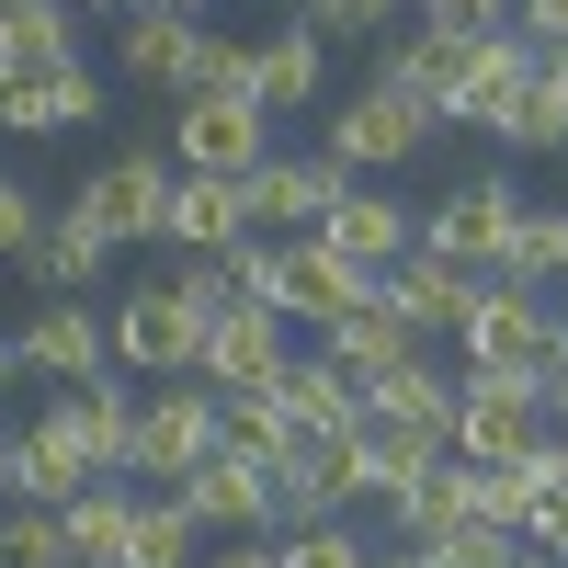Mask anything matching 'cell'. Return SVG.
Instances as JSON below:
<instances>
[{
    "label": "cell",
    "instance_id": "6da1fadb",
    "mask_svg": "<svg viewBox=\"0 0 568 568\" xmlns=\"http://www.w3.org/2000/svg\"><path fill=\"white\" fill-rule=\"evenodd\" d=\"M205 455H216V387H205V375L136 387V420H125V478L136 489H182Z\"/></svg>",
    "mask_w": 568,
    "mask_h": 568
},
{
    "label": "cell",
    "instance_id": "7a4b0ae2",
    "mask_svg": "<svg viewBox=\"0 0 568 568\" xmlns=\"http://www.w3.org/2000/svg\"><path fill=\"white\" fill-rule=\"evenodd\" d=\"M125 420H136V387L125 375H91V387H45L23 444L58 455L69 478H125Z\"/></svg>",
    "mask_w": 568,
    "mask_h": 568
},
{
    "label": "cell",
    "instance_id": "3957f363",
    "mask_svg": "<svg viewBox=\"0 0 568 568\" xmlns=\"http://www.w3.org/2000/svg\"><path fill=\"white\" fill-rule=\"evenodd\" d=\"M103 318H114V375L125 387H171V375L205 364V307H182L171 284H136V296H114Z\"/></svg>",
    "mask_w": 568,
    "mask_h": 568
},
{
    "label": "cell",
    "instance_id": "277c9868",
    "mask_svg": "<svg viewBox=\"0 0 568 568\" xmlns=\"http://www.w3.org/2000/svg\"><path fill=\"white\" fill-rule=\"evenodd\" d=\"M455 353L478 364V375H524V387H546L557 375V353H568V318H557V296H478V318L455 329Z\"/></svg>",
    "mask_w": 568,
    "mask_h": 568
},
{
    "label": "cell",
    "instance_id": "5b68a950",
    "mask_svg": "<svg viewBox=\"0 0 568 568\" xmlns=\"http://www.w3.org/2000/svg\"><path fill=\"white\" fill-rule=\"evenodd\" d=\"M535 444H546V387L455 364V455L466 466H524Z\"/></svg>",
    "mask_w": 568,
    "mask_h": 568
},
{
    "label": "cell",
    "instance_id": "8992f818",
    "mask_svg": "<svg viewBox=\"0 0 568 568\" xmlns=\"http://www.w3.org/2000/svg\"><path fill=\"white\" fill-rule=\"evenodd\" d=\"M273 160V125L251 91H182L171 103V171H216V182H240Z\"/></svg>",
    "mask_w": 568,
    "mask_h": 568
},
{
    "label": "cell",
    "instance_id": "52a82bcc",
    "mask_svg": "<svg viewBox=\"0 0 568 568\" xmlns=\"http://www.w3.org/2000/svg\"><path fill=\"white\" fill-rule=\"evenodd\" d=\"M12 353L34 387H91V375H114V318L91 296H34V318L12 329Z\"/></svg>",
    "mask_w": 568,
    "mask_h": 568
},
{
    "label": "cell",
    "instance_id": "ba28073f",
    "mask_svg": "<svg viewBox=\"0 0 568 568\" xmlns=\"http://www.w3.org/2000/svg\"><path fill=\"white\" fill-rule=\"evenodd\" d=\"M433 125H444V114H420L409 91L364 80V91H342V103H329V160H342V171H398V160L433 149Z\"/></svg>",
    "mask_w": 568,
    "mask_h": 568
},
{
    "label": "cell",
    "instance_id": "9c48e42d",
    "mask_svg": "<svg viewBox=\"0 0 568 568\" xmlns=\"http://www.w3.org/2000/svg\"><path fill=\"white\" fill-rule=\"evenodd\" d=\"M171 500L194 511V535H227V546H240V535H284V489H273V466L227 455V444H216V455H205Z\"/></svg>",
    "mask_w": 568,
    "mask_h": 568
},
{
    "label": "cell",
    "instance_id": "30bf717a",
    "mask_svg": "<svg viewBox=\"0 0 568 568\" xmlns=\"http://www.w3.org/2000/svg\"><path fill=\"white\" fill-rule=\"evenodd\" d=\"M375 296H387V318L409 329V342H455V329L478 318L489 273H466V262H433V251H409V262H387V273H375Z\"/></svg>",
    "mask_w": 568,
    "mask_h": 568
},
{
    "label": "cell",
    "instance_id": "8fae6325",
    "mask_svg": "<svg viewBox=\"0 0 568 568\" xmlns=\"http://www.w3.org/2000/svg\"><path fill=\"white\" fill-rule=\"evenodd\" d=\"M511 216H524V194H511L500 171H466V182H444V205H420V251L478 273V262L500 251V227H511Z\"/></svg>",
    "mask_w": 568,
    "mask_h": 568
},
{
    "label": "cell",
    "instance_id": "7c38bea8",
    "mask_svg": "<svg viewBox=\"0 0 568 568\" xmlns=\"http://www.w3.org/2000/svg\"><path fill=\"white\" fill-rule=\"evenodd\" d=\"M307 240H318L329 262H353V273H387V262L420 251V205H398V194H375V182H353V194L329 205Z\"/></svg>",
    "mask_w": 568,
    "mask_h": 568
},
{
    "label": "cell",
    "instance_id": "4fadbf2b",
    "mask_svg": "<svg viewBox=\"0 0 568 568\" xmlns=\"http://www.w3.org/2000/svg\"><path fill=\"white\" fill-rule=\"evenodd\" d=\"M342 194H353V171L329 160V149H318V160H262V171H240V205H251L262 240H273V227H296V240H307Z\"/></svg>",
    "mask_w": 568,
    "mask_h": 568
},
{
    "label": "cell",
    "instance_id": "5bb4252c",
    "mask_svg": "<svg viewBox=\"0 0 568 568\" xmlns=\"http://www.w3.org/2000/svg\"><path fill=\"white\" fill-rule=\"evenodd\" d=\"M364 296H375V273L329 262L318 240H273V318H284V329H329V318L364 307Z\"/></svg>",
    "mask_w": 568,
    "mask_h": 568
},
{
    "label": "cell",
    "instance_id": "9a60e30c",
    "mask_svg": "<svg viewBox=\"0 0 568 568\" xmlns=\"http://www.w3.org/2000/svg\"><path fill=\"white\" fill-rule=\"evenodd\" d=\"M69 205H80L91 227H103L114 251H125V240H160V205H171V160L125 149V160H103V171H91V182H80Z\"/></svg>",
    "mask_w": 568,
    "mask_h": 568
},
{
    "label": "cell",
    "instance_id": "2e32d148",
    "mask_svg": "<svg viewBox=\"0 0 568 568\" xmlns=\"http://www.w3.org/2000/svg\"><path fill=\"white\" fill-rule=\"evenodd\" d=\"M273 409H284V433H296V444H342V433H364V387H353L329 353H284Z\"/></svg>",
    "mask_w": 568,
    "mask_h": 568
},
{
    "label": "cell",
    "instance_id": "e0dca14e",
    "mask_svg": "<svg viewBox=\"0 0 568 568\" xmlns=\"http://www.w3.org/2000/svg\"><path fill=\"white\" fill-rule=\"evenodd\" d=\"M478 45H489V34H433V23H420V34H387L375 80L409 91L420 114H444V125H455V91H466V69H478Z\"/></svg>",
    "mask_w": 568,
    "mask_h": 568
},
{
    "label": "cell",
    "instance_id": "ac0fdd59",
    "mask_svg": "<svg viewBox=\"0 0 568 568\" xmlns=\"http://www.w3.org/2000/svg\"><path fill=\"white\" fill-rule=\"evenodd\" d=\"M240 91L262 114H307L318 91H329V58H318V34L307 23H273L262 45H240Z\"/></svg>",
    "mask_w": 568,
    "mask_h": 568
},
{
    "label": "cell",
    "instance_id": "d6986e66",
    "mask_svg": "<svg viewBox=\"0 0 568 568\" xmlns=\"http://www.w3.org/2000/svg\"><path fill=\"white\" fill-rule=\"evenodd\" d=\"M364 420L420 433V444H455V364H444V353H409L398 375H375V387H364Z\"/></svg>",
    "mask_w": 568,
    "mask_h": 568
},
{
    "label": "cell",
    "instance_id": "ffe728a7",
    "mask_svg": "<svg viewBox=\"0 0 568 568\" xmlns=\"http://www.w3.org/2000/svg\"><path fill=\"white\" fill-rule=\"evenodd\" d=\"M103 262H114V240H103L80 205H58V216L23 240V284H34V296H91V284H103Z\"/></svg>",
    "mask_w": 568,
    "mask_h": 568
},
{
    "label": "cell",
    "instance_id": "44dd1931",
    "mask_svg": "<svg viewBox=\"0 0 568 568\" xmlns=\"http://www.w3.org/2000/svg\"><path fill=\"white\" fill-rule=\"evenodd\" d=\"M284 353H296V342H284V318L273 307H227V318H205V387H273V375H284Z\"/></svg>",
    "mask_w": 568,
    "mask_h": 568
},
{
    "label": "cell",
    "instance_id": "7402d4cb",
    "mask_svg": "<svg viewBox=\"0 0 568 568\" xmlns=\"http://www.w3.org/2000/svg\"><path fill=\"white\" fill-rule=\"evenodd\" d=\"M125 524H136V478H80V489L58 500L69 568H125Z\"/></svg>",
    "mask_w": 568,
    "mask_h": 568
},
{
    "label": "cell",
    "instance_id": "603a6c76",
    "mask_svg": "<svg viewBox=\"0 0 568 568\" xmlns=\"http://www.w3.org/2000/svg\"><path fill=\"white\" fill-rule=\"evenodd\" d=\"M160 240H171V251H227V240H251V205H240V182H216V171H171Z\"/></svg>",
    "mask_w": 568,
    "mask_h": 568
},
{
    "label": "cell",
    "instance_id": "cb8c5ba5",
    "mask_svg": "<svg viewBox=\"0 0 568 568\" xmlns=\"http://www.w3.org/2000/svg\"><path fill=\"white\" fill-rule=\"evenodd\" d=\"M524 80H535V45L500 23V34L478 45V69H466V91H455V125H489V136H511V114H524Z\"/></svg>",
    "mask_w": 568,
    "mask_h": 568
},
{
    "label": "cell",
    "instance_id": "d4e9b609",
    "mask_svg": "<svg viewBox=\"0 0 568 568\" xmlns=\"http://www.w3.org/2000/svg\"><path fill=\"white\" fill-rule=\"evenodd\" d=\"M318 353H329V364H342V375H353V387H375V375H398L409 353H433V342H409V329L387 318V296H364V307H342V318H329V329H318Z\"/></svg>",
    "mask_w": 568,
    "mask_h": 568
},
{
    "label": "cell",
    "instance_id": "484cf974",
    "mask_svg": "<svg viewBox=\"0 0 568 568\" xmlns=\"http://www.w3.org/2000/svg\"><path fill=\"white\" fill-rule=\"evenodd\" d=\"M0 69H12V80L80 69V12H69V0H0Z\"/></svg>",
    "mask_w": 568,
    "mask_h": 568
},
{
    "label": "cell",
    "instance_id": "4316f807",
    "mask_svg": "<svg viewBox=\"0 0 568 568\" xmlns=\"http://www.w3.org/2000/svg\"><path fill=\"white\" fill-rule=\"evenodd\" d=\"M455 444H420V433H387V420H364L353 433V466H364V500H398L409 478H433Z\"/></svg>",
    "mask_w": 568,
    "mask_h": 568
},
{
    "label": "cell",
    "instance_id": "83f0119b",
    "mask_svg": "<svg viewBox=\"0 0 568 568\" xmlns=\"http://www.w3.org/2000/svg\"><path fill=\"white\" fill-rule=\"evenodd\" d=\"M194 511H182L171 489H136V524H125V568H194Z\"/></svg>",
    "mask_w": 568,
    "mask_h": 568
},
{
    "label": "cell",
    "instance_id": "f1b7e54d",
    "mask_svg": "<svg viewBox=\"0 0 568 568\" xmlns=\"http://www.w3.org/2000/svg\"><path fill=\"white\" fill-rule=\"evenodd\" d=\"M387 511H398V546H433V535H455V524H466V455H444L433 478H409Z\"/></svg>",
    "mask_w": 568,
    "mask_h": 568
},
{
    "label": "cell",
    "instance_id": "f546056e",
    "mask_svg": "<svg viewBox=\"0 0 568 568\" xmlns=\"http://www.w3.org/2000/svg\"><path fill=\"white\" fill-rule=\"evenodd\" d=\"M511 149H568V58H535L524 114H511Z\"/></svg>",
    "mask_w": 568,
    "mask_h": 568
},
{
    "label": "cell",
    "instance_id": "4dcf8cb0",
    "mask_svg": "<svg viewBox=\"0 0 568 568\" xmlns=\"http://www.w3.org/2000/svg\"><path fill=\"white\" fill-rule=\"evenodd\" d=\"M273 557L284 568H375V546L353 524H296V535H273Z\"/></svg>",
    "mask_w": 568,
    "mask_h": 568
},
{
    "label": "cell",
    "instance_id": "1f68e13d",
    "mask_svg": "<svg viewBox=\"0 0 568 568\" xmlns=\"http://www.w3.org/2000/svg\"><path fill=\"white\" fill-rule=\"evenodd\" d=\"M0 568H69V546H58V511H0Z\"/></svg>",
    "mask_w": 568,
    "mask_h": 568
},
{
    "label": "cell",
    "instance_id": "d6a6232c",
    "mask_svg": "<svg viewBox=\"0 0 568 568\" xmlns=\"http://www.w3.org/2000/svg\"><path fill=\"white\" fill-rule=\"evenodd\" d=\"M398 12H409V0H307V12H296V23H307V34L329 45V34H387Z\"/></svg>",
    "mask_w": 568,
    "mask_h": 568
},
{
    "label": "cell",
    "instance_id": "836d02e7",
    "mask_svg": "<svg viewBox=\"0 0 568 568\" xmlns=\"http://www.w3.org/2000/svg\"><path fill=\"white\" fill-rule=\"evenodd\" d=\"M420 557H433V568H511V535L500 524H455V535H433Z\"/></svg>",
    "mask_w": 568,
    "mask_h": 568
},
{
    "label": "cell",
    "instance_id": "e575fe53",
    "mask_svg": "<svg viewBox=\"0 0 568 568\" xmlns=\"http://www.w3.org/2000/svg\"><path fill=\"white\" fill-rule=\"evenodd\" d=\"M45 227V205H34V182L23 171H0V262H23V240Z\"/></svg>",
    "mask_w": 568,
    "mask_h": 568
},
{
    "label": "cell",
    "instance_id": "d590c367",
    "mask_svg": "<svg viewBox=\"0 0 568 568\" xmlns=\"http://www.w3.org/2000/svg\"><path fill=\"white\" fill-rule=\"evenodd\" d=\"M420 23H433V34H500L511 0H420Z\"/></svg>",
    "mask_w": 568,
    "mask_h": 568
},
{
    "label": "cell",
    "instance_id": "8d00e7d4",
    "mask_svg": "<svg viewBox=\"0 0 568 568\" xmlns=\"http://www.w3.org/2000/svg\"><path fill=\"white\" fill-rule=\"evenodd\" d=\"M511 34H524L535 58H568V0H511Z\"/></svg>",
    "mask_w": 568,
    "mask_h": 568
},
{
    "label": "cell",
    "instance_id": "74e56055",
    "mask_svg": "<svg viewBox=\"0 0 568 568\" xmlns=\"http://www.w3.org/2000/svg\"><path fill=\"white\" fill-rule=\"evenodd\" d=\"M194 568H284V557H273V535H240V546H216V557H194Z\"/></svg>",
    "mask_w": 568,
    "mask_h": 568
},
{
    "label": "cell",
    "instance_id": "f35d334b",
    "mask_svg": "<svg viewBox=\"0 0 568 568\" xmlns=\"http://www.w3.org/2000/svg\"><path fill=\"white\" fill-rule=\"evenodd\" d=\"M546 433H568V353H557V375H546Z\"/></svg>",
    "mask_w": 568,
    "mask_h": 568
},
{
    "label": "cell",
    "instance_id": "ab89813d",
    "mask_svg": "<svg viewBox=\"0 0 568 568\" xmlns=\"http://www.w3.org/2000/svg\"><path fill=\"white\" fill-rule=\"evenodd\" d=\"M375 568H433V557H420V546H375Z\"/></svg>",
    "mask_w": 568,
    "mask_h": 568
},
{
    "label": "cell",
    "instance_id": "60d3db41",
    "mask_svg": "<svg viewBox=\"0 0 568 568\" xmlns=\"http://www.w3.org/2000/svg\"><path fill=\"white\" fill-rule=\"evenodd\" d=\"M12 375H23V353H12V329H0V387H12Z\"/></svg>",
    "mask_w": 568,
    "mask_h": 568
},
{
    "label": "cell",
    "instance_id": "b9f144b4",
    "mask_svg": "<svg viewBox=\"0 0 568 568\" xmlns=\"http://www.w3.org/2000/svg\"><path fill=\"white\" fill-rule=\"evenodd\" d=\"M12 444H23V433H0V489H12Z\"/></svg>",
    "mask_w": 568,
    "mask_h": 568
},
{
    "label": "cell",
    "instance_id": "7bdbcfd3",
    "mask_svg": "<svg viewBox=\"0 0 568 568\" xmlns=\"http://www.w3.org/2000/svg\"><path fill=\"white\" fill-rule=\"evenodd\" d=\"M511 568H557V557H535V546H511Z\"/></svg>",
    "mask_w": 568,
    "mask_h": 568
},
{
    "label": "cell",
    "instance_id": "ee69618b",
    "mask_svg": "<svg viewBox=\"0 0 568 568\" xmlns=\"http://www.w3.org/2000/svg\"><path fill=\"white\" fill-rule=\"evenodd\" d=\"M69 12H91V0H69ZM114 12H125V0H114Z\"/></svg>",
    "mask_w": 568,
    "mask_h": 568
},
{
    "label": "cell",
    "instance_id": "f6af8a7d",
    "mask_svg": "<svg viewBox=\"0 0 568 568\" xmlns=\"http://www.w3.org/2000/svg\"><path fill=\"white\" fill-rule=\"evenodd\" d=\"M557 318H568V284H557Z\"/></svg>",
    "mask_w": 568,
    "mask_h": 568
},
{
    "label": "cell",
    "instance_id": "bcb514c9",
    "mask_svg": "<svg viewBox=\"0 0 568 568\" xmlns=\"http://www.w3.org/2000/svg\"><path fill=\"white\" fill-rule=\"evenodd\" d=\"M557 568H568V557H557Z\"/></svg>",
    "mask_w": 568,
    "mask_h": 568
}]
</instances>
